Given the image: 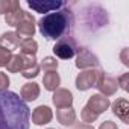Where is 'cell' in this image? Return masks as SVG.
Instances as JSON below:
<instances>
[{"label":"cell","mask_w":129,"mask_h":129,"mask_svg":"<svg viewBox=\"0 0 129 129\" xmlns=\"http://www.w3.org/2000/svg\"><path fill=\"white\" fill-rule=\"evenodd\" d=\"M30 109L14 91H0V129H29Z\"/></svg>","instance_id":"1"},{"label":"cell","mask_w":129,"mask_h":129,"mask_svg":"<svg viewBox=\"0 0 129 129\" xmlns=\"http://www.w3.org/2000/svg\"><path fill=\"white\" fill-rule=\"evenodd\" d=\"M72 11L67 8V5L59 11L46 14L38 21V29L41 35L47 40H61L62 37H67L72 29Z\"/></svg>","instance_id":"2"},{"label":"cell","mask_w":129,"mask_h":129,"mask_svg":"<svg viewBox=\"0 0 129 129\" xmlns=\"http://www.w3.org/2000/svg\"><path fill=\"white\" fill-rule=\"evenodd\" d=\"M78 52H79V47H78L75 38L70 37V35L62 37V38L58 40L56 44L53 46V53H55L59 59H72Z\"/></svg>","instance_id":"3"},{"label":"cell","mask_w":129,"mask_h":129,"mask_svg":"<svg viewBox=\"0 0 129 129\" xmlns=\"http://www.w3.org/2000/svg\"><path fill=\"white\" fill-rule=\"evenodd\" d=\"M102 75H103V72L100 69H88V70L81 72L76 76V88L79 91H87V90L96 87V84Z\"/></svg>","instance_id":"4"},{"label":"cell","mask_w":129,"mask_h":129,"mask_svg":"<svg viewBox=\"0 0 129 129\" xmlns=\"http://www.w3.org/2000/svg\"><path fill=\"white\" fill-rule=\"evenodd\" d=\"M17 27V37L21 40H27V38H32L34 34H35V29H37V24H35V18L30 12H26L23 14L21 20L18 21V24L15 26Z\"/></svg>","instance_id":"5"},{"label":"cell","mask_w":129,"mask_h":129,"mask_svg":"<svg viewBox=\"0 0 129 129\" xmlns=\"http://www.w3.org/2000/svg\"><path fill=\"white\" fill-rule=\"evenodd\" d=\"M37 64V58L35 56H27V55H12L11 61L8 62V72L9 73H18V72H23L32 66Z\"/></svg>","instance_id":"6"},{"label":"cell","mask_w":129,"mask_h":129,"mask_svg":"<svg viewBox=\"0 0 129 129\" xmlns=\"http://www.w3.org/2000/svg\"><path fill=\"white\" fill-rule=\"evenodd\" d=\"M76 67L79 70H88V69H97L99 67V58L90 52L87 47H81L79 52H78V56H76Z\"/></svg>","instance_id":"7"},{"label":"cell","mask_w":129,"mask_h":129,"mask_svg":"<svg viewBox=\"0 0 129 129\" xmlns=\"http://www.w3.org/2000/svg\"><path fill=\"white\" fill-rule=\"evenodd\" d=\"M67 3L66 2H56V0H29L27 2V6L35 11V12H40V14H44V12H55V11H59L66 6Z\"/></svg>","instance_id":"8"},{"label":"cell","mask_w":129,"mask_h":129,"mask_svg":"<svg viewBox=\"0 0 129 129\" xmlns=\"http://www.w3.org/2000/svg\"><path fill=\"white\" fill-rule=\"evenodd\" d=\"M85 106H87L91 112H94L96 115H100L102 112H105V111L111 106V102H109L108 97H105V96H102V94H93V96L88 99V102H87Z\"/></svg>","instance_id":"9"},{"label":"cell","mask_w":129,"mask_h":129,"mask_svg":"<svg viewBox=\"0 0 129 129\" xmlns=\"http://www.w3.org/2000/svg\"><path fill=\"white\" fill-rule=\"evenodd\" d=\"M96 88L100 91L99 94L108 97V96H112L115 94L118 85H117V79H114L112 76H108V75H102L96 84Z\"/></svg>","instance_id":"10"},{"label":"cell","mask_w":129,"mask_h":129,"mask_svg":"<svg viewBox=\"0 0 129 129\" xmlns=\"http://www.w3.org/2000/svg\"><path fill=\"white\" fill-rule=\"evenodd\" d=\"M30 118H32V123H34V124H37V126H43V124H47V123L52 121V118H53V112H52V109H50L49 106H46V105H40V106H37V108L32 111Z\"/></svg>","instance_id":"11"},{"label":"cell","mask_w":129,"mask_h":129,"mask_svg":"<svg viewBox=\"0 0 129 129\" xmlns=\"http://www.w3.org/2000/svg\"><path fill=\"white\" fill-rule=\"evenodd\" d=\"M53 105L56 106V109H61V108H70L73 105V94L66 90V88H58L53 91Z\"/></svg>","instance_id":"12"},{"label":"cell","mask_w":129,"mask_h":129,"mask_svg":"<svg viewBox=\"0 0 129 129\" xmlns=\"http://www.w3.org/2000/svg\"><path fill=\"white\" fill-rule=\"evenodd\" d=\"M112 112L114 115H117L124 124L129 123V103L126 99H117L112 103Z\"/></svg>","instance_id":"13"},{"label":"cell","mask_w":129,"mask_h":129,"mask_svg":"<svg viewBox=\"0 0 129 129\" xmlns=\"http://www.w3.org/2000/svg\"><path fill=\"white\" fill-rule=\"evenodd\" d=\"M20 96L24 102H34L38 99L40 96V85L35 84V82H27L21 87V91H20Z\"/></svg>","instance_id":"14"},{"label":"cell","mask_w":129,"mask_h":129,"mask_svg":"<svg viewBox=\"0 0 129 129\" xmlns=\"http://www.w3.org/2000/svg\"><path fill=\"white\" fill-rule=\"evenodd\" d=\"M56 118H58V121L62 124V126H72V124H75V121H76V112H75V109L70 106V108H61V109H58L56 111Z\"/></svg>","instance_id":"15"},{"label":"cell","mask_w":129,"mask_h":129,"mask_svg":"<svg viewBox=\"0 0 129 129\" xmlns=\"http://www.w3.org/2000/svg\"><path fill=\"white\" fill-rule=\"evenodd\" d=\"M18 46H20V38L17 37L15 32H5L0 37V47L12 52V50L18 49Z\"/></svg>","instance_id":"16"},{"label":"cell","mask_w":129,"mask_h":129,"mask_svg":"<svg viewBox=\"0 0 129 129\" xmlns=\"http://www.w3.org/2000/svg\"><path fill=\"white\" fill-rule=\"evenodd\" d=\"M23 14H24V11L21 9L20 3L15 0V2H14V6L11 8V11L5 15V21H6V24H9V26H17L18 21L21 20Z\"/></svg>","instance_id":"17"},{"label":"cell","mask_w":129,"mask_h":129,"mask_svg":"<svg viewBox=\"0 0 129 129\" xmlns=\"http://www.w3.org/2000/svg\"><path fill=\"white\" fill-rule=\"evenodd\" d=\"M43 84H44V88L47 91H55L59 88V84H61V78L56 72H47L43 78Z\"/></svg>","instance_id":"18"},{"label":"cell","mask_w":129,"mask_h":129,"mask_svg":"<svg viewBox=\"0 0 129 129\" xmlns=\"http://www.w3.org/2000/svg\"><path fill=\"white\" fill-rule=\"evenodd\" d=\"M20 50L21 55H27V56H35L38 52V43L34 38H27V40H21L20 41Z\"/></svg>","instance_id":"19"},{"label":"cell","mask_w":129,"mask_h":129,"mask_svg":"<svg viewBox=\"0 0 129 129\" xmlns=\"http://www.w3.org/2000/svg\"><path fill=\"white\" fill-rule=\"evenodd\" d=\"M40 69H43L46 73H47V72H56V70H58V61H56V58H53V56H46V58L41 61V64H40Z\"/></svg>","instance_id":"20"},{"label":"cell","mask_w":129,"mask_h":129,"mask_svg":"<svg viewBox=\"0 0 129 129\" xmlns=\"http://www.w3.org/2000/svg\"><path fill=\"white\" fill-rule=\"evenodd\" d=\"M38 73H40V64L37 62L35 66H32V67H29V69L23 70V72H21V76H23V78H26V79H32V78H37V76H38Z\"/></svg>","instance_id":"21"},{"label":"cell","mask_w":129,"mask_h":129,"mask_svg":"<svg viewBox=\"0 0 129 129\" xmlns=\"http://www.w3.org/2000/svg\"><path fill=\"white\" fill-rule=\"evenodd\" d=\"M11 58H12V52L0 47V67H6L8 62L11 61Z\"/></svg>","instance_id":"22"},{"label":"cell","mask_w":129,"mask_h":129,"mask_svg":"<svg viewBox=\"0 0 129 129\" xmlns=\"http://www.w3.org/2000/svg\"><path fill=\"white\" fill-rule=\"evenodd\" d=\"M14 2L15 0H0V15L2 14H8L11 11V8L14 6Z\"/></svg>","instance_id":"23"},{"label":"cell","mask_w":129,"mask_h":129,"mask_svg":"<svg viewBox=\"0 0 129 129\" xmlns=\"http://www.w3.org/2000/svg\"><path fill=\"white\" fill-rule=\"evenodd\" d=\"M9 78L6 73L0 72V91H8V87H9Z\"/></svg>","instance_id":"24"},{"label":"cell","mask_w":129,"mask_h":129,"mask_svg":"<svg viewBox=\"0 0 129 129\" xmlns=\"http://www.w3.org/2000/svg\"><path fill=\"white\" fill-rule=\"evenodd\" d=\"M127 81H129V73H124V75H121V76L117 79V85H120L121 90L127 91V90H129V88H127Z\"/></svg>","instance_id":"25"},{"label":"cell","mask_w":129,"mask_h":129,"mask_svg":"<svg viewBox=\"0 0 129 129\" xmlns=\"http://www.w3.org/2000/svg\"><path fill=\"white\" fill-rule=\"evenodd\" d=\"M99 129H118V127H117V124H115L114 121L106 120V121H103V123L99 126Z\"/></svg>","instance_id":"26"},{"label":"cell","mask_w":129,"mask_h":129,"mask_svg":"<svg viewBox=\"0 0 129 129\" xmlns=\"http://www.w3.org/2000/svg\"><path fill=\"white\" fill-rule=\"evenodd\" d=\"M120 58H121V61H123L124 66H129V61H127V49H123V50H121Z\"/></svg>","instance_id":"27"},{"label":"cell","mask_w":129,"mask_h":129,"mask_svg":"<svg viewBox=\"0 0 129 129\" xmlns=\"http://www.w3.org/2000/svg\"><path fill=\"white\" fill-rule=\"evenodd\" d=\"M49 129H53V127H49Z\"/></svg>","instance_id":"28"}]
</instances>
